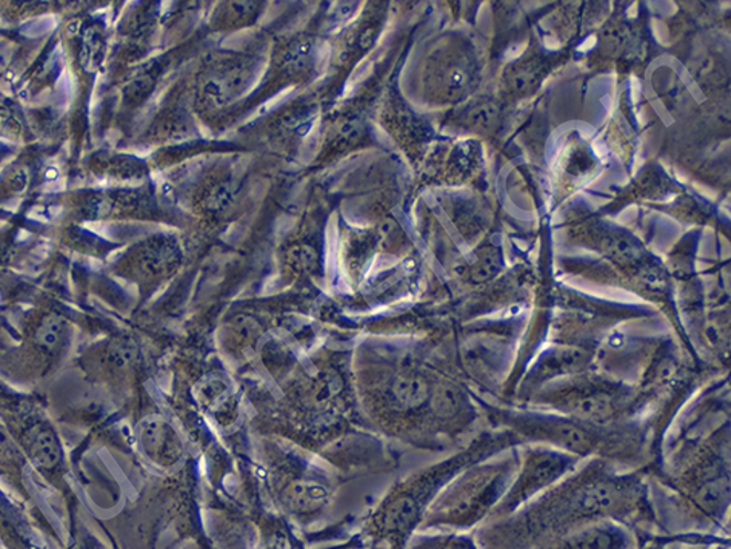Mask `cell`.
Masks as SVG:
<instances>
[{
    "instance_id": "1",
    "label": "cell",
    "mask_w": 731,
    "mask_h": 549,
    "mask_svg": "<svg viewBox=\"0 0 731 549\" xmlns=\"http://www.w3.org/2000/svg\"><path fill=\"white\" fill-rule=\"evenodd\" d=\"M510 439V435H498L490 442L483 440L480 446L472 447L468 454L459 455L444 466L433 469L427 477L410 482L404 488L396 490L374 514L370 521V536L373 542L386 543L390 549H405L412 539L414 529L421 527L425 514L435 502L437 490L452 478L453 474L464 468L465 463L476 462L490 453L491 445Z\"/></svg>"
},
{
    "instance_id": "2",
    "label": "cell",
    "mask_w": 731,
    "mask_h": 549,
    "mask_svg": "<svg viewBox=\"0 0 731 549\" xmlns=\"http://www.w3.org/2000/svg\"><path fill=\"white\" fill-rule=\"evenodd\" d=\"M508 465H486L475 468L430 506L422 527H475L491 516L492 509L506 496L511 485Z\"/></svg>"
},
{
    "instance_id": "3",
    "label": "cell",
    "mask_w": 731,
    "mask_h": 549,
    "mask_svg": "<svg viewBox=\"0 0 731 549\" xmlns=\"http://www.w3.org/2000/svg\"><path fill=\"white\" fill-rule=\"evenodd\" d=\"M576 458L564 451L533 450L523 461L521 474L511 483L506 496L492 509L491 517L502 519L518 511L522 505L550 488L576 465Z\"/></svg>"
},
{
    "instance_id": "4",
    "label": "cell",
    "mask_w": 731,
    "mask_h": 549,
    "mask_svg": "<svg viewBox=\"0 0 731 549\" xmlns=\"http://www.w3.org/2000/svg\"><path fill=\"white\" fill-rule=\"evenodd\" d=\"M496 419L502 420L508 426L521 432L529 439L553 443L554 446L569 451L570 455L592 453L600 439L592 431L574 423L573 420L557 415L521 414V412H495Z\"/></svg>"
},
{
    "instance_id": "5",
    "label": "cell",
    "mask_w": 731,
    "mask_h": 549,
    "mask_svg": "<svg viewBox=\"0 0 731 549\" xmlns=\"http://www.w3.org/2000/svg\"><path fill=\"white\" fill-rule=\"evenodd\" d=\"M27 461L33 463L41 473L54 475L64 465V447L56 430L49 420L31 416L21 426L18 439Z\"/></svg>"
},
{
    "instance_id": "6",
    "label": "cell",
    "mask_w": 731,
    "mask_h": 549,
    "mask_svg": "<svg viewBox=\"0 0 731 549\" xmlns=\"http://www.w3.org/2000/svg\"><path fill=\"white\" fill-rule=\"evenodd\" d=\"M178 261V245L168 237H155L139 245L125 260L124 272L135 282L150 283L167 275Z\"/></svg>"
},
{
    "instance_id": "7",
    "label": "cell",
    "mask_w": 731,
    "mask_h": 549,
    "mask_svg": "<svg viewBox=\"0 0 731 549\" xmlns=\"http://www.w3.org/2000/svg\"><path fill=\"white\" fill-rule=\"evenodd\" d=\"M632 537L616 520H597L538 549H631Z\"/></svg>"
},
{
    "instance_id": "8",
    "label": "cell",
    "mask_w": 731,
    "mask_h": 549,
    "mask_svg": "<svg viewBox=\"0 0 731 549\" xmlns=\"http://www.w3.org/2000/svg\"><path fill=\"white\" fill-rule=\"evenodd\" d=\"M73 329L68 319L57 313H45L36 318L29 330V342L33 352L46 363H53L72 342Z\"/></svg>"
},
{
    "instance_id": "9",
    "label": "cell",
    "mask_w": 731,
    "mask_h": 549,
    "mask_svg": "<svg viewBox=\"0 0 731 549\" xmlns=\"http://www.w3.org/2000/svg\"><path fill=\"white\" fill-rule=\"evenodd\" d=\"M144 453L160 468H171L181 462L183 443L178 431L162 419L148 420L140 430Z\"/></svg>"
},
{
    "instance_id": "10",
    "label": "cell",
    "mask_w": 731,
    "mask_h": 549,
    "mask_svg": "<svg viewBox=\"0 0 731 549\" xmlns=\"http://www.w3.org/2000/svg\"><path fill=\"white\" fill-rule=\"evenodd\" d=\"M244 81V67L241 64L229 62L218 65L203 82V97L210 104L224 105L240 92Z\"/></svg>"
},
{
    "instance_id": "11",
    "label": "cell",
    "mask_w": 731,
    "mask_h": 549,
    "mask_svg": "<svg viewBox=\"0 0 731 549\" xmlns=\"http://www.w3.org/2000/svg\"><path fill=\"white\" fill-rule=\"evenodd\" d=\"M432 397V388L427 379L417 373L406 372L391 379L389 399L391 407L401 411H412L421 408Z\"/></svg>"
},
{
    "instance_id": "12",
    "label": "cell",
    "mask_w": 731,
    "mask_h": 549,
    "mask_svg": "<svg viewBox=\"0 0 731 549\" xmlns=\"http://www.w3.org/2000/svg\"><path fill=\"white\" fill-rule=\"evenodd\" d=\"M202 404L219 423L229 424L236 419L237 400L229 384L222 380H210L203 384Z\"/></svg>"
},
{
    "instance_id": "13",
    "label": "cell",
    "mask_w": 731,
    "mask_h": 549,
    "mask_svg": "<svg viewBox=\"0 0 731 549\" xmlns=\"http://www.w3.org/2000/svg\"><path fill=\"white\" fill-rule=\"evenodd\" d=\"M27 462L29 461H27L22 447L19 446L18 440L0 423V469L19 474Z\"/></svg>"
},
{
    "instance_id": "14",
    "label": "cell",
    "mask_w": 731,
    "mask_h": 549,
    "mask_svg": "<svg viewBox=\"0 0 731 549\" xmlns=\"http://www.w3.org/2000/svg\"><path fill=\"white\" fill-rule=\"evenodd\" d=\"M405 549H479V547L470 536L447 535L417 537L413 542L406 543Z\"/></svg>"
},
{
    "instance_id": "15",
    "label": "cell",
    "mask_w": 731,
    "mask_h": 549,
    "mask_svg": "<svg viewBox=\"0 0 731 549\" xmlns=\"http://www.w3.org/2000/svg\"><path fill=\"white\" fill-rule=\"evenodd\" d=\"M288 266L300 275L315 274L319 267V255L311 245L303 244L293 247L287 255Z\"/></svg>"
},
{
    "instance_id": "16",
    "label": "cell",
    "mask_w": 731,
    "mask_h": 549,
    "mask_svg": "<svg viewBox=\"0 0 731 549\" xmlns=\"http://www.w3.org/2000/svg\"><path fill=\"white\" fill-rule=\"evenodd\" d=\"M602 247L608 256L619 263H633L640 258V249L633 241L624 236H608L602 241Z\"/></svg>"
},
{
    "instance_id": "17",
    "label": "cell",
    "mask_w": 731,
    "mask_h": 549,
    "mask_svg": "<svg viewBox=\"0 0 731 549\" xmlns=\"http://www.w3.org/2000/svg\"><path fill=\"white\" fill-rule=\"evenodd\" d=\"M312 62V46L310 42L299 41L290 45L287 53L284 54V67L288 72L303 73L310 68Z\"/></svg>"
},
{
    "instance_id": "18",
    "label": "cell",
    "mask_w": 731,
    "mask_h": 549,
    "mask_svg": "<svg viewBox=\"0 0 731 549\" xmlns=\"http://www.w3.org/2000/svg\"><path fill=\"white\" fill-rule=\"evenodd\" d=\"M236 187L232 181H222L219 184L211 187L203 198V209L209 210L211 213H219L232 204Z\"/></svg>"
},
{
    "instance_id": "19",
    "label": "cell",
    "mask_w": 731,
    "mask_h": 549,
    "mask_svg": "<svg viewBox=\"0 0 731 549\" xmlns=\"http://www.w3.org/2000/svg\"><path fill=\"white\" fill-rule=\"evenodd\" d=\"M499 256L496 253L488 252L486 255H483V258L478 261L475 267H473V279L476 283H484L491 279L492 276H496L499 271Z\"/></svg>"
},
{
    "instance_id": "20",
    "label": "cell",
    "mask_w": 731,
    "mask_h": 549,
    "mask_svg": "<svg viewBox=\"0 0 731 549\" xmlns=\"http://www.w3.org/2000/svg\"><path fill=\"white\" fill-rule=\"evenodd\" d=\"M538 75H539V68L537 67V65L534 64L523 65V67H519L518 70H516L513 76H511V85H513L515 89H519V92H522V89L529 87L530 84H533Z\"/></svg>"
},
{
    "instance_id": "21",
    "label": "cell",
    "mask_w": 731,
    "mask_h": 549,
    "mask_svg": "<svg viewBox=\"0 0 731 549\" xmlns=\"http://www.w3.org/2000/svg\"><path fill=\"white\" fill-rule=\"evenodd\" d=\"M496 118H498V107L491 104L479 105L472 112L470 116L472 123L478 127L491 126Z\"/></svg>"
},
{
    "instance_id": "22",
    "label": "cell",
    "mask_w": 731,
    "mask_h": 549,
    "mask_svg": "<svg viewBox=\"0 0 731 549\" xmlns=\"http://www.w3.org/2000/svg\"><path fill=\"white\" fill-rule=\"evenodd\" d=\"M362 134V126L358 119L347 120L339 130V139L346 144L358 141L359 136Z\"/></svg>"
},
{
    "instance_id": "23",
    "label": "cell",
    "mask_w": 731,
    "mask_h": 549,
    "mask_svg": "<svg viewBox=\"0 0 731 549\" xmlns=\"http://www.w3.org/2000/svg\"><path fill=\"white\" fill-rule=\"evenodd\" d=\"M467 73L464 72V70L460 68H453L452 72L448 73L447 76V85L452 89H460L465 87V84H467Z\"/></svg>"
},
{
    "instance_id": "24",
    "label": "cell",
    "mask_w": 731,
    "mask_h": 549,
    "mask_svg": "<svg viewBox=\"0 0 731 549\" xmlns=\"http://www.w3.org/2000/svg\"><path fill=\"white\" fill-rule=\"evenodd\" d=\"M7 150L0 149V161H2L3 158H6Z\"/></svg>"
}]
</instances>
